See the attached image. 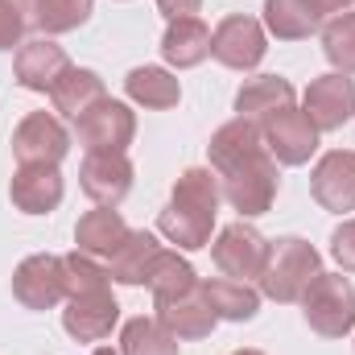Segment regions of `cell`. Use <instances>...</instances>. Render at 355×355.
<instances>
[{"instance_id": "30", "label": "cell", "mask_w": 355, "mask_h": 355, "mask_svg": "<svg viewBox=\"0 0 355 355\" xmlns=\"http://www.w3.org/2000/svg\"><path fill=\"white\" fill-rule=\"evenodd\" d=\"M91 8H95V0H37L33 25L46 33H71L91 17Z\"/></svg>"}, {"instance_id": "2", "label": "cell", "mask_w": 355, "mask_h": 355, "mask_svg": "<svg viewBox=\"0 0 355 355\" xmlns=\"http://www.w3.org/2000/svg\"><path fill=\"white\" fill-rule=\"evenodd\" d=\"M322 272V257L310 240L302 236H285L268 248V265L261 272V289L272 302H302V293L310 289V281Z\"/></svg>"}, {"instance_id": "4", "label": "cell", "mask_w": 355, "mask_h": 355, "mask_svg": "<svg viewBox=\"0 0 355 355\" xmlns=\"http://www.w3.org/2000/svg\"><path fill=\"white\" fill-rule=\"evenodd\" d=\"M75 137L87 153H99V149H112V153H124L137 137V112L120 99H99L91 103L83 116H75Z\"/></svg>"}, {"instance_id": "5", "label": "cell", "mask_w": 355, "mask_h": 355, "mask_svg": "<svg viewBox=\"0 0 355 355\" xmlns=\"http://www.w3.org/2000/svg\"><path fill=\"white\" fill-rule=\"evenodd\" d=\"M268 244L265 236L252 227V223H227L223 232H219V240L211 244V257H215V265L223 277H236V281H252V277H261L268 265Z\"/></svg>"}, {"instance_id": "35", "label": "cell", "mask_w": 355, "mask_h": 355, "mask_svg": "<svg viewBox=\"0 0 355 355\" xmlns=\"http://www.w3.org/2000/svg\"><path fill=\"white\" fill-rule=\"evenodd\" d=\"M8 4H12V8H17V12H21V17L29 21V25H33V12H37V0H8Z\"/></svg>"}, {"instance_id": "27", "label": "cell", "mask_w": 355, "mask_h": 355, "mask_svg": "<svg viewBox=\"0 0 355 355\" xmlns=\"http://www.w3.org/2000/svg\"><path fill=\"white\" fill-rule=\"evenodd\" d=\"M149 289H153V302H174V297H186L198 289V277H194L190 261H182L178 252H162L149 272Z\"/></svg>"}, {"instance_id": "23", "label": "cell", "mask_w": 355, "mask_h": 355, "mask_svg": "<svg viewBox=\"0 0 355 355\" xmlns=\"http://www.w3.org/2000/svg\"><path fill=\"white\" fill-rule=\"evenodd\" d=\"M257 149H265L261 124L236 116V120H227L223 128H215V137H211V145H207V157H211V170L219 174V170H227L232 162H240V157H248V153H257Z\"/></svg>"}, {"instance_id": "32", "label": "cell", "mask_w": 355, "mask_h": 355, "mask_svg": "<svg viewBox=\"0 0 355 355\" xmlns=\"http://www.w3.org/2000/svg\"><path fill=\"white\" fill-rule=\"evenodd\" d=\"M331 257L339 261L343 272H355V219H347V223L335 227V236H331Z\"/></svg>"}, {"instance_id": "28", "label": "cell", "mask_w": 355, "mask_h": 355, "mask_svg": "<svg viewBox=\"0 0 355 355\" xmlns=\"http://www.w3.org/2000/svg\"><path fill=\"white\" fill-rule=\"evenodd\" d=\"M120 355H178V339L157 318H132L120 331Z\"/></svg>"}, {"instance_id": "7", "label": "cell", "mask_w": 355, "mask_h": 355, "mask_svg": "<svg viewBox=\"0 0 355 355\" xmlns=\"http://www.w3.org/2000/svg\"><path fill=\"white\" fill-rule=\"evenodd\" d=\"M265 29H261V21L257 17H244V12H236V17H223L219 25H215V33H211V54H215V62H223V67H232V71H252L261 58H265Z\"/></svg>"}, {"instance_id": "13", "label": "cell", "mask_w": 355, "mask_h": 355, "mask_svg": "<svg viewBox=\"0 0 355 355\" xmlns=\"http://www.w3.org/2000/svg\"><path fill=\"white\" fill-rule=\"evenodd\" d=\"M116 318H120V306H116L112 289H103V293H83V297H67V310H62V327H67V335L79 339V343H99V339H107L112 327H116Z\"/></svg>"}, {"instance_id": "20", "label": "cell", "mask_w": 355, "mask_h": 355, "mask_svg": "<svg viewBox=\"0 0 355 355\" xmlns=\"http://www.w3.org/2000/svg\"><path fill=\"white\" fill-rule=\"evenodd\" d=\"M166 248L157 244V236H149V232H128V240L107 257V272H112V281H120V285H149V272L157 265V257H162Z\"/></svg>"}, {"instance_id": "31", "label": "cell", "mask_w": 355, "mask_h": 355, "mask_svg": "<svg viewBox=\"0 0 355 355\" xmlns=\"http://www.w3.org/2000/svg\"><path fill=\"white\" fill-rule=\"evenodd\" d=\"M62 265H67V297H83V293H103L107 289V281H112V272L99 265L95 257L87 252H71V257H62Z\"/></svg>"}, {"instance_id": "25", "label": "cell", "mask_w": 355, "mask_h": 355, "mask_svg": "<svg viewBox=\"0 0 355 355\" xmlns=\"http://www.w3.org/2000/svg\"><path fill=\"white\" fill-rule=\"evenodd\" d=\"M124 91H128L132 103L153 107V112H166V107H174L178 99H182L178 79L170 75V71H162V67H137V71H128Z\"/></svg>"}, {"instance_id": "15", "label": "cell", "mask_w": 355, "mask_h": 355, "mask_svg": "<svg viewBox=\"0 0 355 355\" xmlns=\"http://www.w3.org/2000/svg\"><path fill=\"white\" fill-rule=\"evenodd\" d=\"M8 198L25 215H46L62 202V174L58 166H21L8 182Z\"/></svg>"}, {"instance_id": "8", "label": "cell", "mask_w": 355, "mask_h": 355, "mask_svg": "<svg viewBox=\"0 0 355 355\" xmlns=\"http://www.w3.org/2000/svg\"><path fill=\"white\" fill-rule=\"evenodd\" d=\"M67 149H71L67 128L46 112H29L12 132V157L21 166H58Z\"/></svg>"}, {"instance_id": "36", "label": "cell", "mask_w": 355, "mask_h": 355, "mask_svg": "<svg viewBox=\"0 0 355 355\" xmlns=\"http://www.w3.org/2000/svg\"><path fill=\"white\" fill-rule=\"evenodd\" d=\"M314 4H318V12L327 17V12H347V4H352V0H314Z\"/></svg>"}, {"instance_id": "16", "label": "cell", "mask_w": 355, "mask_h": 355, "mask_svg": "<svg viewBox=\"0 0 355 355\" xmlns=\"http://www.w3.org/2000/svg\"><path fill=\"white\" fill-rule=\"evenodd\" d=\"M157 227H162V236H166L170 244L186 248V252H198V248H207V244H211L215 211H202V207H194V202L170 198V202H166V211L157 215Z\"/></svg>"}, {"instance_id": "6", "label": "cell", "mask_w": 355, "mask_h": 355, "mask_svg": "<svg viewBox=\"0 0 355 355\" xmlns=\"http://www.w3.org/2000/svg\"><path fill=\"white\" fill-rule=\"evenodd\" d=\"M12 297L25 310H54L67 297V265L54 252L25 257L12 272Z\"/></svg>"}, {"instance_id": "11", "label": "cell", "mask_w": 355, "mask_h": 355, "mask_svg": "<svg viewBox=\"0 0 355 355\" xmlns=\"http://www.w3.org/2000/svg\"><path fill=\"white\" fill-rule=\"evenodd\" d=\"M79 186L99 207H120L124 194L132 190V162L124 153H112V149L87 153V162L79 170Z\"/></svg>"}, {"instance_id": "24", "label": "cell", "mask_w": 355, "mask_h": 355, "mask_svg": "<svg viewBox=\"0 0 355 355\" xmlns=\"http://www.w3.org/2000/svg\"><path fill=\"white\" fill-rule=\"evenodd\" d=\"M265 25L281 42H302L322 25V12L314 0H265Z\"/></svg>"}, {"instance_id": "17", "label": "cell", "mask_w": 355, "mask_h": 355, "mask_svg": "<svg viewBox=\"0 0 355 355\" xmlns=\"http://www.w3.org/2000/svg\"><path fill=\"white\" fill-rule=\"evenodd\" d=\"M198 293L211 306V314L223 322H252L261 310V293L236 277H207V281H198Z\"/></svg>"}, {"instance_id": "19", "label": "cell", "mask_w": 355, "mask_h": 355, "mask_svg": "<svg viewBox=\"0 0 355 355\" xmlns=\"http://www.w3.org/2000/svg\"><path fill=\"white\" fill-rule=\"evenodd\" d=\"M285 107H293V87L281 75H257L236 91V116H244L252 124H265Z\"/></svg>"}, {"instance_id": "37", "label": "cell", "mask_w": 355, "mask_h": 355, "mask_svg": "<svg viewBox=\"0 0 355 355\" xmlns=\"http://www.w3.org/2000/svg\"><path fill=\"white\" fill-rule=\"evenodd\" d=\"M232 355H265V352H252V347H244V352H232Z\"/></svg>"}, {"instance_id": "10", "label": "cell", "mask_w": 355, "mask_h": 355, "mask_svg": "<svg viewBox=\"0 0 355 355\" xmlns=\"http://www.w3.org/2000/svg\"><path fill=\"white\" fill-rule=\"evenodd\" d=\"M302 112L310 116V124H314L318 132H335V128H343V124L355 116V83L347 79V75H339V71L314 79V83L306 87Z\"/></svg>"}, {"instance_id": "12", "label": "cell", "mask_w": 355, "mask_h": 355, "mask_svg": "<svg viewBox=\"0 0 355 355\" xmlns=\"http://www.w3.org/2000/svg\"><path fill=\"white\" fill-rule=\"evenodd\" d=\"M310 190H314L322 211H335V215L355 211V153L352 149L327 153L314 166V174H310Z\"/></svg>"}, {"instance_id": "26", "label": "cell", "mask_w": 355, "mask_h": 355, "mask_svg": "<svg viewBox=\"0 0 355 355\" xmlns=\"http://www.w3.org/2000/svg\"><path fill=\"white\" fill-rule=\"evenodd\" d=\"M50 99H54L58 112H67V116H83L91 103L103 99V79H99L95 71H87V67H67L62 79L54 83V91H50Z\"/></svg>"}, {"instance_id": "21", "label": "cell", "mask_w": 355, "mask_h": 355, "mask_svg": "<svg viewBox=\"0 0 355 355\" xmlns=\"http://www.w3.org/2000/svg\"><path fill=\"white\" fill-rule=\"evenodd\" d=\"M157 322L174 335V339H207L215 331V314L211 306L202 302V293H186V297H174V302H157Z\"/></svg>"}, {"instance_id": "14", "label": "cell", "mask_w": 355, "mask_h": 355, "mask_svg": "<svg viewBox=\"0 0 355 355\" xmlns=\"http://www.w3.org/2000/svg\"><path fill=\"white\" fill-rule=\"evenodd\" d=\"M67 67H71V62H67V50H62L58 42H50V37L21 42L17 62H12L17 83H21L25 91H54V83L62 79Z\"/></svg>"}, {"instance_id": "1", "label": "cell", "mask_w": 355, "mask_h": 355, "mask_svg": "<svg viewBox=\"0 0 355 355\" xmlns=\"http://www.w3.org/2000/svg\"><path fill=\"white\" fill-rule=\"evenodd\" d=\"M219 186H223V202H232V211H240L244 219L265 215L281 190L277 157L268 149H257V153L232 162L227 170H219Z\"/></svg>"}, {"instance_id": "9", "label": "cell", "mask_w": 355, "mask_h": 355, "mask_svg": "<svg viewBox=\"0 0 355 355\" xmlns=\"http://www.w3.org/2000/svg\"><path fill=\"white\" fill-rule=\"evenodd\" d=\"M261 132H265V149L277 157V166H306L310 153L318 149V128L297 107L277 112L272 120L261 124Z\"/></svg>"}, {"instance_id": "34", "label": "cell", "mask_w": 355, "mask_h": 355, "mask_svg": "<svg viewBox=\"0 0 355 355\" xmlns=\"http://www.w3.org/2000/svg\"><path fill=\"white\" fill-rule=\"evenodd\" d=\"M198 4H202V0H157V8H162L170 21H178V17H194Z\"/></svg>"}, {"instance_id": "3", "label": "cell", "mask_w": 355, "mask_h": 355, "mask_svg": "<svg viewBox=\"0 0 355 355\" xmlns=\"http://www.w3.org/2000/svg\"><path fill=\"white\" fill-rule=\"evenodd\" d=\"M302 314L314 335L343 339L355 327V285L343 272H318L302 293Z\"/></svg>"}, {"instance_id": "22", "label": "cell", "mask_w": 355, "mask_h": 355, "mask_svg": "<svg viewBox=\"0 0 355 355\" xmlns=\"http://www.w3.org/2000/svg\"><path fill=\"white\" fill-rule=\"evenodd\" d=\"M162 54L178 71L198 67L202 58H211V29L198 17H178V21H170V29L162 37Z\"/></svg>"}, {"instance_id": "38", "label": "cell", "mask_w": 355, "mask_h": 355, "mask_svg": "<svg viewBox=\"0 0 355 355\" xmlns=\"http://www.w3.org/2000/svg\"><path fill=\"white\" fill-rule=\"evenodd\" d=\"M91 355H116V352L112 347H99V352H91Z\"/></svg>"}, {"instance_id": "29", "label": "cell", "mask_w": 355, "mask_h": 355, "mask_svg": "<svg viewBox=\"0 0 355 355\" xmlns=\"http://www.w3.org/2000/svg\"><path fill=\"white\" fill-rule=\"evenodd\" d=\"M322 54L339 75H355V12H339L322 25Z\"/></svg>"}, {"instance_id": "33", "label": "cell", "mask_w": 355, "mask_h": 355, "mask_svg": "<svg viewBox=\"0 0 355 355\" xmlns=\"http://www.w3.org/2000/svg\"><path fill=\"white\" fill-rule=\"evenodd\" d=\"M25 29H29V21L8 4V0H0V50H12V46H21V37H25Z\"/></svg>"}, {"instance_id": "18", "label": "cell", "mask_w": 355, "mask_h": 355, "mask_svg": "<svg viewBox=\"0 0 355 355\" xmlns=\"http://www.w3.org/2000/svg\"><path fill=\"white\" fill-rule=\"evenodd\" d=\"M128 223H124V215L116 211V207H95L87 211L83 219H79V227H75V244H79V252H87L95 261H107L124 240H128Z\"/></svg>"}]
</instances>
